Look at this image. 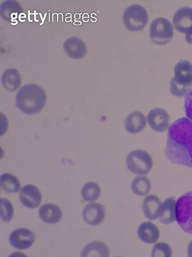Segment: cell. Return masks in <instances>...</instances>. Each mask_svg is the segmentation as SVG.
I'll list each match as a JSON object with an SVG mask.
<instances>
[{"instance_id": "cell-22", "label": "cell", "mask_w": 192, "mask_h": 257, "mask_svg": "<svg viewBox=\"0 0 192 257\" xmlns=\"http://www.w3.org/2000/svg\"><path fill=\"white\" fill-rule=\"evenodd\" d=\"M132 190L138 196H144L149 194L152 189V183L148 178L144 176L135 177L132 182Z\"/></svg>"}, {"instance_id": "cell-16", "label": "cell", "mask_w": 192, "mask_h": 257, "mask_svg": "<svg viewBox=\"0 0 192 257\" xmlns=\"http://www.w3.org/2000/svg\"><path fill=\"white\" fill-rule=\"evenodd\" d=\"M160 234L156 225L151 222H145L140 225L138 236L142 242L148 244L156 243Z\"/></svg>"}, {"instance_id": "cell-2", "label": "cell", "mask_w": 192, "mask_h": 257, "mask_svg": "<svg viewBox=\"0 0 192 257\" xmlns=\"http://www.w3.org/2000/svg\"><path fill=\"white\" fill-rule=\"evenodd\" d=\"M46 102L44 89L36 84H28L20 89L16 96V107L24 114H38L42 110Z\"/></svg>"}, {"instance_id": "cell-9", "label": "cell", "mask_w": 192, "mask_h": 257, "mask_svg": "<svg viewBox=\"0 0 192 257\" xmlns=\"http://www.w3.org/2000/svg\"><path fill=\"white\" fill-rule=\"evenodd\" d=\"M170 115L167 111L162 108H154L150 111L147 121L150 127L155 132L164 133L168 128Z\"/></svg>"}, {"instance_id": "cell-25", "label": "cell", "mask_w": 192, "mask_h": 257, "mask_svg": "<svg viewBox=\"0 0 192 257\" xmlns=\"http://www.w3.org/2000/svg\"><path fill=\"white\" fill-rule=\"evenodd\" d=\"M1 207V219L2 221L8 222L13 218L14 210L12 202L7 199H0Z\"/></svg>"}, {"instance_id": "cell-23", "label": "cell", "mask_w": 192, "mask_h": 257, "mask_svg": "<svg viewBox=\"0 0 192 257\" xmlns=\"http://www.w3.org/2000/svg\"><path fill=\"white\" fill-rule=\"evenodd\" d=\"M0 184L2 189L10 194L18 192L20 189L18 179L10 174H2L0 177Z\"/></svg>"}, {"instance_id": "cell-3", "label": "cell", "mask_w": 192, "mask_h": 257, "mask_svg": "<svg viewBox=\"0 0 192 257\" xmlns=\"http://www.w3.org/2000/svg\"><path fill=\"white\" fill-rule=\"evenodd\" d=\"M174 77L170 84L172 95L178 97L187 95L192 86V64L186 60L179 61L174 70Z\"/></svg>"}, {"instance_id": "cell-10", "label": "cell", "mask_w": 192, "mask_h": 257, "mask_svg": "<svg viewBox=\"0 0 192 257\" xmlns=\"http://www.w3.org/2000/svg\"><path fill=\"white\" fill-rule=\"evenodd\" d=\"M42 198L40 190L34 185H24L19 193L20 201L29 209L38 207L41 204Z\"/></svg>"}, {"instance_id": "cell-4", "label": "cell", "mask_w": 192, "mask_h": 257, "mask_svg": "<svg viewBox=\"0 0 192 257\" xmlns=\"http://www.w3.org/2000/svg\"><path fill=\"white\" fill-rule=\"evenodd\" d=\"M148 22L146 9L140 5H132L126 9L123 14V22L126 28L132 32L142 31Z\"/></svg>"}, {"instance_id": "cell-21", "label": "cell", "mask_w": 192, "mask_h": 257, "mask_svg": "<svg viewBox=\"0 0 192 257\" xmlns=\"http://www.w3.org/2000/svg\"><path fill=\"white\" fill-rule=\"evenodd\" d=\"M2 83L6 90L10 91H16L21 85L20 74L16 69H8L2 75Z\"/></svg>"}, {"instance_id": "cell-27", "label": "cell", "mask_w": 192, "mask_h": 257, "mask_svg": "<svg viewBox=\"0 0 192 257\" xmlns=\"http://www.w3.org/2000/svg\"><path fill=\"white\" fill-rule=\"evenodd\" d=\"M184 108L186 117L192 121V91L186 96L184 100Z\"/></svg>"}, {"instance_id": "cell-28", "label": "cell", "mask_w": 192, "mask_h": 257, "mask_svg": "<svg viewBox=\"0 0 192 257\" xmlns=\"http://www.w3.org/2000/svg\"><path fill=\"white\" fill-rule=\"evenodd\" d=\"M186 40L187 43L192 44V31L190 32L189 33L186 34Z\"/></svg>"}, {"instance_id": "cell-15", "label": "cell", "mask_w": 192, "mask_h": 257, "mask_svg": "<svg viewBox=\"0 0 192 257\" xmlns=\"http://www.w3.org/2000/svg\"><path fill=\"white\" fill-rule=\"evenodd\" d=\"M162 201L155 195H149L145 197L142 204L144 216L150 220H155L159 217L161 211Z\"/></svg>"}, {"instance_id": "cell-5", "label": "cell", "mask_w": 192, "mask_h": 257, "mask_svg": "<svg viewBox=\"0 0 192 257\" xmlns=\"http://www.w3.org/2000/svg\"><path fill=\"white\" fill-rule=\"evenodd\" d=\"M176 221L182 230L192 234V192L186 193L177 201Z\"/></svg>"}, {"instance_id": "cell-8", "label": "cell", "mask_w": 192, "mask_h": 257, "mask_svg": "<svg viewBox=\"0 0 192 257\" xmlns=\"http://www.w3.org/2000/svg\"><path fill=\"white\" fill-rule=\"evenodd\" d=\"M12 246L19 250L30 248L36 241V235L30 230L26 228L14 229L9 237Z\"/></svg>"}, {"instance_id": "cell-14", "label": "cell", "mask_w": 192, "mask_h": 257, "mask_svg": "<svg viewBox=\"0 0 192 257\" xmlns=\"http://www.w3.org/2000/svg\"><path fill=\"white\" fill-rule=\"evenodd\" d=\"M146 125V118L144 113L134 111L125 118L126 130L131 134H138L144 130Z\"/></svg>"}, {"instance_id": "cell-20", "label": "cell", "mask_w": 192, "mask_h": 257, "mask_svg": "<svg viewBox=\"0 0 192 257\" xmlns=\"http://www.w3.org/2000/svg\"><path fill=\"white\" fill-rule=\"evenodd\" d=\"M80 256L108 257L110 256V249L107 244L102 241H92L83 248Z\"/></svg>"}, {"instance_id": "cell-12", "label": "cell", "mask_w": 192, "mask_h": 257, "mask_svg": "<svg viewBox=\"0 0 192 257\" xmlns=\"http://www.w3.org/2000/svg\"><path fill=\"white\" fill-rule=\"evenodd\" d=\"M174 28L181 33L188 34L192 31V8L182 7L178 10L174 16Z\"/></svg>"}, {"instance_id": "cell-11", "label": "cell", "mask_w": 192, "mask_h": 257, "mask_svg": "<svg viewBox=\"0 0 192 257\" xmlns=\"http://www.w3.org/2000/svg\"><path fill=\"white\" fill-rule=\"evenodd\" d=\"M105 216V207L102 204L96 202L88 204L82 211L84 220L90 226H98L102 224Z\"/></svg>"}, {"instance_id": "cell-13", "label": "cell", "mask_w": 192, "mask_h": 257, "mask_svg": "<svg viewBox=\"0 0 192 257\" xmlns=\"http://www.w3.org/2000/svg\"><path fill=\"white\" fill-rule=\"evenodd\" d=\"M65 53L70 58L82 59L88 53L87 46L81 39L78 38H70L64 43Z\"/></svg>"}, {"instance_id": "cell-7", "label": "cell", "mask_w": 192, "mask_h": 257, "mask_svg": "<svg viewBox=\"0 0 192 257\" xmlns=\"http://www.w3.org/2000/svg\"><path fill=\"white\" fill-rule=\"evenodd\" d=\"M174 28L168 19L160 17L152 21L150 29V39L157 45L168 44L174 38Z\"/></svg>"}, {"instance_id": "cell-29", "label": "cell", "mask_w": 192, "mask_h": 257, "mask_svg": "<svg viewBox=\"0 0 192 257\" xmlns=\"http://www.w3.org/2000/svg\"><path fill=\"white\" fill-rule=\"evenodd\" d=\"M187 254L188 256L192 257V241L190 243L187 248Z\"/></svg>"}, {"instance_id": "cell-18", "label": "cell", "mask_w": 192, "mask_h": 257, "mask_svg": "<svg viewBox=\"0 0 192 257\" xmlns=\"http://www.w3.org/2000/svg\"><path fill=\"white\" fill-rule=\"evenodd\" d=\"M24 10L18 2L14 0L4 1L1 5V16L4 21L8 22H14L18 18Z\"/></svg>"}, {"instance_id": "cell-6", "label": "cell", "mask_w": 192, "mask_h": 257, "mask_svg": "<svg viewBox=\"0 0 192 257\" xmlns=\"http://www.w3.org/2000/svg\"><path fill=\"white\" fill-rule=\"evenodd\" d=\"M126 164L130 172L137 175H145L151 171L152 160L148 153L144 150L132 151L128 154Z\"/></svg>"}, {"instance_id": "cell-1", "label": "cell", "mask_w": 192, "mask_h": 257, "mask_svg": "<svg viewBox=\"0 0 192 257\" xmlns=\"http://www.w3.org/2000/svg\"><path fill=\"white\" fill-rule=\"evenodd\" d=\"M166 156L172 164L192 168V121L188 118L170 126Z\"/></svg>"}, {"instance_id": "cell-26", "label": "cell", "mask_w": 192, "mask_h": 257, "mask_svg": "<svg viewBox=\"0 0 192 257\" xmlns=\"http://www.w3.org/2000/svg\"><path fill=\"white\" fill-rule=\"evenodd\" d=\"M172 256L171 246L166 243H156L152 249V257H170Z\"/></svg>"}, {"instance_id": "cell-19", "label": "cell", "mask_w": 192, "mask_h": 257, "mask_svg": "<svg viewBox=\"0 0 192 257\" xmlns=\"http://www.w3.org/2000/svg\"><path fill=\"white\" fill-rule=\"evenodd\" d=\"M176 201L174 197H170L162 203L159 216L162 223L168 225L176 221Z\"/></svg>"}, {"instance_id": "cell-24", "label": "cell", "mask_w": 192, "mask_h": 257, "mask_svg": "<svg viewBox=\"0 0 192 257\" xmlns=\"http://www.w3.org/2000/svg\"><path fill=\"white\" fill-rule=\"evenodd\" d=\"M81 194L85 201L94 202L99 198L102 194V190L96 183L88 182L84 185Z\"/></svg>"}, {"instance_id": "cell-17", "label": "cell", "mask_w": 192, "mask_h": 257, "mask_svg": "<svg viewBox=\"0 0 192 257\" xmlns=\"http://www.w3.org/2000/svg\"><path fill=\"white\" fill-rule=\"evenodd\" d=\"M40 218L46 223L55 224L60 221L62 212L58 206L54 204H46L39 209Z\"/></svg>"}]
</instances>
